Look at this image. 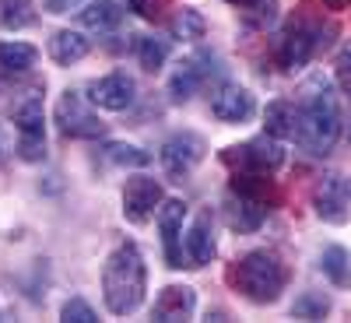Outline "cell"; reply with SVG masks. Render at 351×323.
Masks as SVG:
<instances>
[{"label": "cell", "mask_w": 351, "mask_h": 323, "mask_svg": "<svg viewBox=\"0 0 351 323\" xmlns=\"http://www.w3.org/2000/svg\"><path fill=\"white\" fill-rule=\"evenodd\" d=\"M324 4H327L330 11H344V8L351 4V0H324Z\"/></svg>", "instance_id": "cell-33"}, {"label": "cell", "mask_w": 351, "mask_h": 323, "mask_svg": "<svg viewBox=\"0 0 351 323\" xmlns=\"http://www.w3.org/2000/svg\"><path fill=\"white\" fill-rule=\"evenodd\" d=\"M39 60V49L28 43H0V67L8 74H28Z\"/></svg>", "instance_id": "cell-21"}, {"label": "cell", "mask_w": 351, "mask_h": 323, "mask_svg": "<svg viewBox=\"0 0 351 323\" xmlns=\"http://www.w3.org/2000/svg\"><path fill=\"white\" fill-rule=\"evenodd\" d=\"M299 130H295V144L309 155H327L337 137H341V106H337V92L327 74H313L302 92H299Z\"/></svg>", "instance_id": "cell-1"}, {"label": "cell", "mask_w": 351, "mask_h": 323, "mask_svg": "<svg viewBox=\"0 0 351 323\" xmlns=\"http://www.w3.org/2000/svg\"><path fill=\"white\" fill-rule=\"evenodd\" d=\"M169 28H172V36H176V39L197 43V39H204V32H208V21H204V14L193 11V8H180V11L172 14Z\"/></svg>", "instance_id": "cell-23"}, {"label": "cell", "mask_w": 351, "mask_h": 323, "mask_svg": "<svg viewBox=\"0 0 351 323\" xmlns=\"http://www.w3.org/2000/svg\"><path fill=\"white\" fill-rule=\"evenodd\" d=\"M330 313V299L324 291H302V296L291 302V316L299 320H324Z\"/></svg>", "instance_id": "cell-27"}, {"label": "cell", "mask_w": 351, "mask_h": 323, "mask_svg": "<svg viewBox=\"0 0 351 323\" xmlns=\"http://www.w3.org/2000/svg\"><path fill=\"white\" fill-rule=\"evenodd\" d=\"M81 4H84V0H46V11L49 14H67V11H74Z\"/></svg>", "instance_id": "cell-32"}, {"label": "cell", "mask_w": 351, "mask_h": 323, "mask_svg": "<svg viewBox=\"0 0 351 323\" xmlns=\"http://www.w3.org/2000/svg\"><path fill=\"white\" fill-rule=\"evenodd\" d=\"M106 162L112 165H123V169H141V165H152V152H144L137 148V144H120V141H112L102 148Z\"/></svg>", "instance_id": "cell-25"}, {"label": "cell", "mask_w": 351, "mask_h": 323, "mask_svg": "<svg viewBox=\"0 0 351 323\" xmlns=\"http://www.w3.org/2000/svg\"><path fill=\"white\" fill-rule=\"evenodd\" d=\"M316 46H319V39H316V32H313L306 21L291 25L288 32H285V39H281L278 64H281L285 71H302V67L309 64V56H313Z\"/></svg>", "instance_id": "cell-14"}, {"label": "cell", "mask_w": 351, "mask_h": 323, "mask_svg": "<svg viewBox=\"0 0 351 323\" xmlns=\"http://www.w3.org/2000/svg\"><path fill=\"white\" fill-rule=\"evenodd\" d=\"M183 218H186V204H183V200H162V204H158V228H162L165 260H169V267H176V271L186 267V263H183V250H180Z\"/></svg>", "instance_id": "cell-12"}, {"label": "cell", "mask_w": 351, "mask_h": 323, "mask_svg": "<svg viewBox=\"0 0 351 323\" xmlns=\"http://www.w3.org/2000/svg\"><path fill=\"white\" fill-rule=\"evenodd\" d=\"M56 127H60L64 137H77V141H95L106 134V123L84 106V99L77 92H64L60 102H56Z\"/></svg>", "instance_id": "cell-6"}, {"label": "cell", "mask_w": 351, "mask_h": 323, "mask_svg": "<svg viewBox=\"0 0 351 323\" xmlns=\"http://www.w3.org/2000/svg\"><path fill=\"white\" fill-rule=\"evenodd\" d=\"M204 152H208V144H204L200 134L180 130V134H172V137L162 144V165H165V172H172V176H186V172L204 158Z\"/></svg>", "instance_id": "cell-11"}, {"label": "cell", "mask_w": 351, "mask_h": 323, "mask_svg": "<svg viewBox=\"0 0 351 323\" xmlns=\"http://www.w3.org/2000/svg\"><path fill=\"white\" fill-rule=\"evenodd\" d=\"M285 281H288L285 263H281L274 253H267V250L246 253V256L239 260V267H236V285H239V291H243L250 302H256V306L278 302V296L285 291Z\"/></svg>", "instance_id": "cell-3"}, {"label": "cell", "mask_w": 351, "mask_h": 323, "mask_svg": "<svg viewBox=\"0 0 351 323\" xmlns=\"http://www.w3.org/2000/svg\"><path fill=\"white\" fill-rule=\"evenodd\" d=\"M263 127H267V134L278 137V141L295 137V130H299V109H295V102L274 99L267 109H263Z\"/></svg>", "instance_id": "cell-19"}, {"label": "cell", "mask_w": 351, "mask_h": 323, "mask_svg": "<svg viewBox=\"0 0 351 323\" xmlns=\"http://www.w3.org/2000/svg\"><path fill=\"white\" fill-rule=\"evenodd\" d=\"M208 64H211L208 53H193V56H186V60L176 64V71H172V77H169V95H172V102H186V99L197 95V88L208 81V74H211Z\"/></svg>", "instance_id": "cell-13"}, {"label": "cell", "mask_w": 351, "mask_h": 323, "mask_svg": "<svg viewBox=\"0 0 351 323\" xmlns=\"http://www.w3.org/2000/svg\"><path fill=\"white\" fill-rule=\"evenodd\" d=\"M165 56H169V46H165V39H155V36H141L137 39V64L144 67V71H162L165 67Z\"/></svg>", "instance_id": "cell-26"}, {"label": "cell", "mask_w": 351, "mask_h": 323, "mask_svg": "<svg viewBox=\"0 0 351 323\" xmlns=\"http://www.w3.org/2000/svg\"><path fill=\"white\" fill-rule=\"evenodd\" d=\"M250 8H253L250 11V25H256V28H267L278 18V0H253Z\"/></svg>", "instance_id": "cell-29"}, {"label": "cell", "mask_w": 351, "mask_h": 323, "mask_svg": "<svg viewBox=\"0 0 351 323\" xmlns=\"http://www.w3.org/2000/svg\"><path fill=\"white\" fill-rule=\"evenodd\" d=\"M334 71H337V81H341V88L351 95V39L337 49V56H334Z\"/></svg>", "instance_id": "cell-30"}, {"label": "cell", "mask_w": 351, "mask_h": 323, "mask_svg": "<svg viewBox=\"0 0 351 323\" xmlns=\"http://www.w3.org/2000/svg\"><path fill=\"white\" fill-rule=\"evenodd\" d=\"M60 316L67 320V323H95L99 316H95V309L88 306L84 299H67L64 302V309H60Z\"/></svg>", "instance_id": "cell-28"}, {"label": "cell", "mask_w": 351, "mask_h": 323, "mask_svg": "<svg viewBox=\"0 0 351 323\" xmlns=\"http://www.w3.org/2000/svg\"><path fill=\"white\" fill-rule=\"evenodd\" d=\"M120 21H123V11L116 0H95V4H88L81 11V25L92 28V32H112Z\"/></svg>", "instance_id": "cell-20"}, {"label": "cell", "mask_w": 351, "mask_h": 323, "mask_svg": "<svg viewBox=\"0 0 351 323\" xmlns=\"http://www.w3.org/2000/svg\"><path fill=\"white\" fill-rule=\"evenodd\" d=\"M253 109H256V102H253V95L246 92L243 84H225L211 99V112H215V120H221V123H246L253 116Z\"/></svg>", "instance_id": "cell-15"}, {"label": "cell", "mask_w": 351, "mask_h": 323, "mask_svg": "<svg viewBox=\"0 0 351 323\" xmlns=\"http://www.w3.org/2000/svg\"><path fill=\"white\" fill-rule=\"evenodd\" d=\"M162 8H165V0H130V11L144 21H155L162 14Z\"/></svg>", "instance_id": "cell-31"}, {"label": "cell", "mask_w": 351, "mask_h": 323, "mask_svg": "<svg viewBox=\"0 0 351 323\" xmlns=\"http://www.w3.org/2000/svg\"><path fill=\"white\" fill-rule=\"evenodd\" d=\"M225 218H228V225L236 232H256L263 225V218H267V204H263V197L253 190L250 180H236L232 193L225 197Z\"/></svg>", "instance_id": "cell-7"}, {"label": "cell", "mask_w": 351, "mask_h": 323, "mask_svg": "<svg viewBox=\"0 0 351 323\" xmlns=\"http://www.w3.org/2000/svg\"><path fill=\"white\" fill-rule=\"evenodd\" d=\"M348 200H351V183L341 172H327L313 190V208L327 225H344L348 222Z\"/></svg>", "instance_id": "cell-8"}, {"label": "cell", "mask_w": 351, "mask_h": 323, "mask_svg": "<svg viewBox=\"0 0 351 323\" xmlns=\"http://www.w3.org/2000/svg\"><path fill=\"white\" fill-rule=\"evenodd\" d=\"M162 187L158 180H152V176H134V180H127L123 187V218L130 225H144L162 204Z\"/></svg>", "instance_id": "cell-10"}, {"label": "cell", "mask_w": 351, "mask_h": 323, "mask_svg": "<svg viewBox=\"0 0 351 323\" xmlns=\"http://www.w3.org/2000/svg\"><path fill=\"white\" fill-rule=\"evenodd\" d=\"M88 49H92V43L84 39V32H74V28H60V32H53V39H49V56H53V64H60V67L84 60Z\"/></svg>", "instance_id": "cell-18"}, {"label": "cell", "mask_w": 351, "mask_h": 323, "mask_svg": "<svg viewBox=\"0 0 351 323\" xmlns=\"http://www.w3.org/2000/svg\"><path fill=\"white\" fill-rule=\"evenodd\" d=\"M193 309H197V291L190 285H169V288H162V296L155 299L152 320H158V323H180V320H190Z\"/></svg>", "instance_id": "cell-16"}, {"label": "cell", "mask_w": 351, "mask_h": 323, "mask_svg": "<svg viewBox=\"0 0 351 323\" xmlns=\"http://www.w3.org/2000/svg\"><path fill=\"white\" fill-rule=\"evenodd\" d=\"M232 169H239L246 176H274L281 165H285V148L281 141L271 137V134H260L246 144H236V148H228L221 155Z\"/></svg>", "instance_id": "cell-5"}, {"label": "cell", "mask_w": 351, "mask_h": 323, "mask_svg": "<svg viewBox=\"0 0 351 323\" xmlns=\"http://www.w3.org/2000/svg\"><path fill=\"white\" fill-rule=\"evenodd\" d=\"M228 4H236V8H250L253 0H228Z\"/></svg>", "instance_id": "cell-34"}, {"label": "cell", "mask_w": 351, "mask_h": 323, "mask_svg": "<svg viewBox=\"0 0 351 323\" xmlns=\"http://www.w3.org/2000/svg\"><path fill=\"white\" fill-rule=\"evenodd\" d=\"M148 291V267L134 243H120L102 263V296L112 316H130Z\"/></svg>", "instance_id": "cell-2"}, {"label": "cell", "mask_w": 351, "mask_h": 323, "mask_svg": "<svg viewBox=\"0 0 351 323\" xmlns=\"http://www.w3.org/2000/svg\"><path fill=\"white\" fill-rule=\"evenodd\" d=\"M218 253L215 246V225H211V211H200L193 218V225L186 228V260L190 267H204V263H211Z\"/></svg>", "instance_id": "cell-17"}, {"label": "cell", "mask_w": 351, "mask_h": 323, "mask_svg": "<svg viewBox=\"0 0 351 323\" xmlns=\"http://www.w3.org/2000/svg\"><path fill=\"white\" fill-rule=\"evenodd\" d=\"M11 120L18 127V155L25 162H43L46 158V120H43L39 88H28V92H21V99H14Z\"/></svg>", "instance_id": "cell-4"}, {"label": "cell", "mask_w": 351, "mask_h": 323, "mask_svg": "<svg viewBox=\"0 0 351 323\" xmlns=\"http://www.w3.org/2000/svg\"><path fill=\"white\" fill-rule=\"evenodd\" d=\"M32 21H36L32 0H0V28L18 32V28H28Z\"/></svg>", "instance_id": "cell-24"}, {"label": "cell", "mask_w": 351, "mask_h": 323, "mask_svg": "<svg viewBox=\"0 0 351 323\" xmlns=\"http://www.w3.org/2000/svg\"><path fill=\"white\" fill-rule=\"evenodd\" d=\"M319 267H324V274L337 288H348L351 285V253L344 246H327L324 256H319Z\"/></svg>", "instance_id": "cell-22"}, {"label": "cell", "mask_w": 351, "mask_h": 323, "mask_svg": "<svg viewBox=\"0 0 351 323\" xmlns=\"http://www.w3.org/2000/svg\"><path fill=\"white\" fill-rule=\"evenodd\" d=\"M134 99H137V84H134V77L123 74V71H112V74H106V77H99V81L88 84V102L99 106V109H109V112L130 109Z\"/></svg>", "instance_id": "cell-9"}]
</instances>
